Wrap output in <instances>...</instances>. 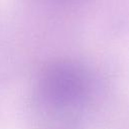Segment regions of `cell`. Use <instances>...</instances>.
Returning <instances> with one entry per match:
<instances>
[{"label": "cell", "mask_w": 129, "mask_h": 129, "mask_svg": "<svg viewBox=\"0 0 129 129\" xmlns=\"http://www.w3.org/2000/svg\"><path fill=\"white\" fill-rule=\"evenodd\" d=\"M91 89L87 71L73 61H57L47 67L37 83V99L53 113H69L85 102Z\"/></svg>", "instance_id": "6da1fadb"}]
</instances>
